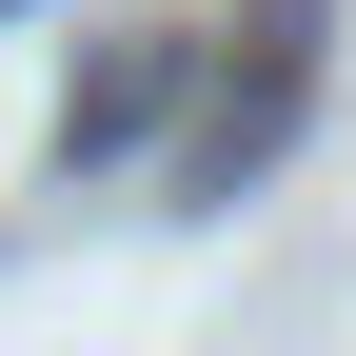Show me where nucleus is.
I'll return each mask as SVG.
<instances>
[{
  "label": "nucleus",
  "mask_w": 356,
  "mask_h": 356,
  "mask_svg": "<svg viewBox=\"0 0 356 356\" xmlns=\"http://www.w3.org/2000/svg\"><path fill=\"white\" fill-rule=\"evenodd\" d=\"M297 99H317V40H297V20H277V60H257V79H238V99H218V119H198V159H178V178H198V198H238V178H257V159H277V139H297Z\"/></svg>",
  "instance_id": "obj_1"
},
{
  "label": "nucleus",
  "mask_w": 356,
  "mask_h": 356,
  "mask_svg": "<svg viewBox=\"0 0 356 356\" xmlns=\"http://www.w3.org/2000/svg\"><path fill=\"white\" fill-rule=\"evenodd\" d=\"M159 119H178V40H119V60H99V79H79V99H60V159L99 178V159H139Z\"/></svg>",
  "instance_id": "obj_2"
}]
</instances>
